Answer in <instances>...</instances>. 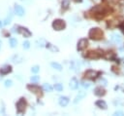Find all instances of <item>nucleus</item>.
I'll list each match as a JSON object with an SVG mask.
<instances>
[{
	"label": "nucleus",
	"instance_id": "nucleus-1",
	"mask_svg": "<svg viewBox=\"0 0 124 116\" xmlns=\"http://www.w3.org/2000/svg\"><path fill=\"white\" fill-rule=\"evenodd\" d=\"M89 37L93 40H100L103 37V31L98 27L92 28L89 31Z\"/></svg>",
	"mask_w": 124,
	"mask_h": 116
},
{
	"label": "nucleus",
	"instance_id": "nucleus-2",
	"mask_svg": "<svg viewBox=\"0 0 124 116\" xmlns=\"http://www.w3.org/2000/svg\"><path fill=\"white\" fill-rule=\"evenodd\" d=\"M52 27L55 30H62L65 27V21L62 19H55L52 22Z\"/></svg>",
	"mask_w": 124,
	"mask_h": 116
},
{
	"label": "nucleus",
	"instance_id": "nucleus-3",
	"mask_svg": "<svg viewBox=\"0 0 124 116\" xmlns=\"http://www.w3.org/2000/svg\"><path fill=\"white\" fill-rule=\"evenodd\" d=\"M101 73L98 72V71H95V70H87L85 72V77L87 79H90V80H94L95 78H97Z\"/></svg>",
	"mask_w": 124,
	"mask_h": 116
},
{
	"label": "nucleus",
	"instance_id": "nucleus-4",
	"mask_svg": "<svg viewBox=\"0 0 124 116\" xmlns=\"http://www.w3.org/2000/svg\"><path fill=\"white\" fill-rule=\"evenodd\" d=\"M25 107H26V101L23 97H21L16 103V109L18 112H22L25 110Z\"/></svg>",
	"mask_w": 124,
	"mask_h": 116
},
{
	"label": "nucleus",
	"instance_id": "nucleus-5",
	"mask_svg": "<svg viewBox=\"0 0 124 116\" xmlns=\"http://www.w3.org/2000/svg\"><path fill=\"white\" fill-rule=\"evenodd\" d=\"M88 45V41L87 39H80L78 42V51H81L83 49H85Z\"/></svg>",
	"mask_w": 124,
	"mask_h": 116
},
{
	"label": "nucleus",
	"instance_id": "nucleus-6",
	"mask_svg": "<svg viewBox=\"0 0 124 116\" xmlns=\"http://www.w3.org/2000/svg\"><path fill=\"white\" fill-rule=\"evenodd\" d=\"M17 32H19V33H21L22 35H24V37H30V36H31V34H32V33L27 29V28H25V27H21V26H19V27H18Z\"/></svg>",
	"mask_w": 124,
	"mask_h": 116
},
{
	"label": "nucleus",
	"instance_id": "nucleus-7",
	"mask_svg": "<svg viewBox=\"0 0 124 116\" xmlns=\"http://www.w3.org/2000/svg\"><path fill=\"white\" fill-rule=\"evenodd\" d=\"M110 40H111L113 43H115V44H119V43H121L122 38H121L117 33H112V34L110 35Z\"/></svg>",
	"mask_w": 124,
	"mask_h": 116
},
{
	"label": "nucleus",
	"instance_id": "nucleus-8",
	"mask_svg": "<svg viewBox=\"0 0 124 116\" xmlns=\"http://www.w3.org/2000/svg\"><path fill=\"white\" fill-rule=\"evenodd\" d=\"M27 89L30 90L31 92H33V93L38 94V95L41 96V89H40L38 86H36V85H28V86H27Z\"/></svg>",
	"mask_w": 124,
	"mask_h": 116
},
{
	"label": "nucleus",
	"instance_id": "nucleus-9",
	"mask_svg": "<svg viewBox=\"0 0 124 116\" xmlns=\"http://www.w3.org/2000/svg\"><path fill=\"white\" fill-rule=\"evenodd\" d=\"M11 71H12V67H11V65H5V66H3V67L0 69V74L5 75V74L10 73Z\"/></svg>",
	"mask_w": 124,
	"mask_h": 116
},
{
	"label": "nucleus",
	"instance_id": "nucleus-10",
	"mask_svg": "<svg viewBox=\"0 0 124 116\" xmlns=\"http://www.w3.org/2000/svg\"><path fill=\"white\" fill-rule=\"evenodd\" d=\"M15 11H16V14L17 16H19V17H21V16L24 15V9H23L21 6H19V5H16Z\"/></svg>",
	"mask_w": 124,
	"mask_h": 116
},
{
	"label": "nucleus",
	"instance_id": "nucleus-11",
	"mask_svg": "<svg viewBox=\"0 0 124 116\" xmlns=\"http://www.w3.org/2000/svg\"><path fill=\"white\" fill-rule=\"evenodd\" d=\"M58 102L61 106H66L69 103V98L67 97H60L58 99Z\"/></svg>",
	"mask_w": 124,
	"mask_h": 116
},
{
	"label": "nucleus",
	"instance_id": "nucleus-12",
	"mask_svg": "<svg viewBox=\"0 0 124 116\" xmlns=\"http://www.w3.org/2000/svg\"><path fill=\"white\" fill-rule=\"evenodd\" d=\"M78 80H77L76 78H72L71 81H70V88H71L72 90H76V89H78Z\"/></svg>",
	"mask_w": 124,
	"mask_h": 116
},
{
	"label": "nucleus",
	"instance_id": "nucleus-13",
	"mask_svg": "<svg viewBox=\"0 0 124 116\" xmlns=\"http://www.w3.org/2000/svg\"><path fill=\"white\" fill-rule=\"evenodd\" d=\"M94 94H95L96 96H98V97H102V96H104V95L106 94V91H105L102 87H98V88H96V89L94 90Z\"/></svg>",
	"mask_w": 124,
	"mask_h": 116
},
{
	"label": "nucleus",
	"instance_id": "nucleus-14",
	"mask_svg": "<svg viewBox=\"0 0 124 116\" xmlns=\"http://www.w3.org/2000/svg\"><path fill=\"white\" fill-rule=\"evenodd\" d=\"M85 92H83V91H80V92H78V95L76 97V98H75V100H74V102L75 103H77L78 101H79V100H81V98H83L84 97H85Z\"/></svg>",
	"mask_w": 124,
	"mask_h": 116
},
{
	"label": "nucleus",
	"instance_id": "nucleus-15",
	"mask_svg": "<svg viewBox=\"0 0 124 116\" xmlns=\"http://www.w3.org/2000/svg\"><path fill=\"white\" fill-rule=\"evenodd\" d=\"M86 57L88 58H99V54L97 52H94V51H90L88 52V54L86 55Z\"/></svg>",
	"mask_w": 124,
	"mask_h": 116
},
{
	"label": "nucleus",
	"instance_id": "nucleus-16",
	"mask_svg": "<svg viewBox=\"0 0 124 116\" xmlns=\"http://www.w3.org/2000/svg\"><path fill=\"white\" fill-rule=\"evenodd\" d=\"M96 105L98 106V107H100V108H102V109H107V103L104 101V100H102V99H100V100H98L97 102H96Z\"/></svg>",
	"mask_w": 124,
	"mask_h": 116
},
{
	"label": "nucleus",
	"instance_id": "nucleus-17",
	"mask_svg": "<svg viewBox=\"0 0 124 116\" xmlns=\"http://www.w3.org/2000/svg\"><path fill=\"white\" fill-rule=\"evenodd\" d=\"M104 57H105L107 59H112V58H114V54H113L112 52H107V53L104 55Z\"/></svg>",
	"mask_w": 124,
	"mask_h": 116
},
{
	"label": "nucleus",
	"instance_id": "nucleus-18",
	"mask_svg": "<svg viewBox=\"0 0 124 116\" xmlns=\"http://www.w3.org/2000/svg\"><path fill=\"white\" fill-rule=\"evenodd\" d=\"M46 48H48V49H49L50 51H52V52H58V49H57L56 47H54L53 45H51L50 43H46Z\"/></svg>",
	"mask_w": 124,
	"mask_h": 116
},
{
	"label": "nucleus",
	"instance_id": "nucleus-19",
	"mask_svg": "<svg viewBox=\"0 0 124 116\" xmlns=\"http://www.w3.org/2000/svg\"><path fill=\"white\" fill-rule=\"evenodd\" d=\"M51 67H53L54 69H56V70H61L62 69V66H61V64H59V63H57V62H51Z\"/></svg>",
	"mask_w": 124,
	"mask_h": 116
},
{
	"label": "nucleus",
	"instance_id": "nucleus-20",
	"mask_svg": "<svg viewBox=\"0 0 124 116\" xmlns=\"http://www.w3.org/2000/svg\"><path fill=\"white\" fill-rule=\"evenodd\" d=\"M117 24H118V21H117V20H110V21H108V25L110 28L115 27Z\"/></svg>",
	"mask_w": 124,
	"mask_h": 116
},
{
	"label": "nucleus",
	"instance_id": "nucleus-21",
	"mask_svg": "<svg viewBox=\"0 0 124 116\" xmlns=\"http://www.w3.org/2000/svg\"><path fill=\"white\" fill-rule=\"evenodd\" d=\"M10 45H11L12 48H15V47L17 45V41H16V39H15V38H11V39H10Z\"/></svg>",
	"mask_w": 124,
	"mask_h": 116
},
{
	"label": "nucleus",
	"instance_id": "nucleus-22",
	"mask_svg": "<svg viewBox=\"0 0 124 116\" xmlns=\"http://www.w3.org/2000/svg\"><path fill=\"white\" fill-rule=\"evenodd\" d=\"M43 88H44V90L46 91V92H51V90H52V87H51L49 84H46V83L44 84Z\"/></svg>",
	"mask_w": 124,
	"mask_h": 116
},
{
	"label": "nucleus",
	"instance_id": "nucleus-23",
	"mask_svg": "<svg viewBox=\"0 0 124 116\" xmlns=\"http://www.w3.org/2000/svg\"><path fill=\"white\" fill-rule=\"evenodd\" d=\"M54 89L56 91H58V92H61L63 90V86H62V84H55L54 85Z\"/></svg>",
	"mask_w": 124,
	"mask_h": 116
},
{
	"label": "nucleus",
	"instance_id": "nucleus-24",
	"mask_svg": "<svg viewBox=\"0 0 124 116\" xmlns=\"http://www.w3.org/2000/svg\"><path fill=\"white\" fill-rule=\"evenodd\" d=\"M69 4H70V2L68 0H63V2H62V8L63 9H67L69 7Z\"/></svg>",
	"mask_w": 124,
	"mask_h": 116
},
{
	"label": "nucleus",
	"instance_id": "nucleus-25",
	"mask_svg": "<svg viewBox=\"0 0 124 116\" xmlns=\"http://www.w3.org/2000/svg\"><path fill=\"white\" fill-rule=\"evenodd\" d=\"M39 70H40V67H39L38 65H35V66H33V67L31 68V71H32L33 73H37Z\"/></svg>",
	"mask_w": 124,
	"mask_h": 116
},
{
	"label": "nucleus",
	"instance_id": "nucleus-26",
	"mask_svg": "<svg viewBox=\"0 0 124 116\" xmlns=\"http://www.w3.org/2000/svg\"><path fill=\"white\" fill-rule=\"evenodd\" d=\"M12 84H13V82L11 81V80H6L5 81V83H4V85H5V87H11L12 86Z\"/></svg>",
	"mask_w": 124,
	"mask_h": 116
},
{
	"label": "nucleus",
	"instance_id": "nucleus-27",
	"mask_svg": "<svg viewBox=\"0 0 124 116\" xmlns=\"http://www.w3.org/2000/svg\"><path fill=\"white\" fill-rule=\"evenodd\" d=\"M81 86H82L83 88H89V87H90V84L87 83V82H85V81H82V82H81Z\"/></svg>",
	"mask_w": 124,
	"mask_h": 116
},
{
	"label": "nucleus",
	"instance_id": "nucleus-28",
	"mask_svg": "<svg viewBox=\"0 0 124 116\" xmlns=\"http://www.w3.org/2000/svg\"><path fill=\"white\" fill-rule=\"evenodd\" d=\"M37 43H39V44H40L39 46H46V41H45L44 39H41V40H39Z\"/></svg>",
	"mask_w": 124,
	"mask_h": 116
},
{
	"label": "nucleus",
	"instance_id": "nucleus-29",
	"mask_svg": "<svg viewBox=\"0 0 124 116\" xmlns=\"http://www.w3.org/2000/svg\"><path fill=\"white\" fill-rule=\"evenodd\" d=\"M40 80V77L39 76H32L31 77V81L32 82H38Z\"/></svg>",
	"mask_w": 124,
	"mask_h": 116
},
{
	"label": "nucleus",
	"instance_id": "nucleus-30",
	"mask_svg": "<svg viewBox=\"0 0 124 116\" xmlns=\"http://www.w3.org/2000/svg\"><path fill=\"white\" fill-rule=\"evenodd\" d=\"M30 47V43L28 42V41H25L24 43H23V48L24 49H28Z\"/></svg>",
	"mask_w": 124,
	"mask_h": 116
},
{
	"label": "nucleus",
	"instance_id": "nucleus-31",
	"mask_svg": "<svg viewBox=\"0 0 124 116\" xmlns=\"http://www.w3.org/2000/svg\"><path fill=\"white\" fill-rule=\"evenodd\" d=\"M113 115H118V116H122V115H124V112H123V111H120V110H118V111H115V112L113 113Z\"/></svg>",
	"mask_w": 124,
	"mask_h": 116
},
{
	"label": "nucleus",
	"instance_id": "nucleus-32",
	"mask_svg": "<svg viewBox=\"0 0 124 116\" xmlns=\"http://www.w3.org/2000/svg\"><path fill=\"white\" fill-rule=\"evenodd\" d=\"M11 19H12V17L7 18V19H5V21H4V24H8V23H10V22H11Z\"/></svg>",
	"mask_w": 124,
	"mask_h": 116
},
{
	"label": "nucleus",
	"instance_id": "nucleus-33",
	"mask_svg": "<svg viewBox=\"0 0 124 116\" xmlns=\"http://www.w3.org/2000/svg\"><path fill=\"white\" fill-rule=\"evenodd\" d=\"M100 83H103V85H104V86H107V84H108L107 80H106V79H104V78H102V79L100 80Z\"/></svg>",
	"mask_w": 124,
	"mask_h": 116
},
{
	"label": "nucleus",
	"instance_id": "nucleus-34",
	"mask_svg": "<svg viewBox=\"0 0 124 116\" xmlns=\"http://www.w3.org/2000/svg\"><path fill=\"white\" fill-rule=\"evenodd\" d=\"M2 25H3V23H2V22H1V21H0V28H1V27H2Z\"/></svg>",
	"mask_w": 124,
	"mask_h": 116
},
{
	"label": "nucleus",
	"instance_id": "nucleus-35",
	"mask_svg": "<svg viewBox=\"0 0 124 116\" xmlns=\"http://www.w3.org/2000/svg\"><path fill=\"white\" fill-rule=\"evenodd\" d=\"M74 1H76V2H81V0H74Z\"/></svg>",
	"mask_w": 124,
	"mask_h": 116
},
{
	"label": "nucleus",
	"instance_id": "nucleus-36",
	"mask_svg": "<svg viewBox=\"0 0 124 116\" xmlns=\"http://www.w3.org/2000/svg\"><path fill=\"white\" fill-rule=\"evenodd\" d=\"M122 30H123V32H124V25H122Z\"/></svg>",
	"mask_w": 124,
	"mask_h": 116
},
{
	"label": "nucleus",
	"instance_id": "nucleus-37",
	"mask_svg": "<svg viewBox=\"0 0 124 116\" xmlns=\"http://www.w3.org/2000/svg\"><path fill=\"white\" fill-rule=\"evenodd\" d=\"M0 44H1V42H0Z\"/></svg>",
	"mask_w": 124,
	"mask_h": 116
}]
</instances>
